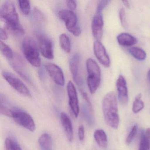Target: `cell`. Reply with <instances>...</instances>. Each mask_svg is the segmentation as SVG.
<instances>
[{"label":"cell","instance_id":"cell-29","mask_svg":"<svg viewBox=\"0 0 150 150\" xmlns=\"http://www.w3.org/2000/svg\"><path fill=\"white\" fill-rule=\"evenodd\" d=\"M78 136L80 141H83L85 139V129L83 125H80L78 129Z\"/></svg>","mask_w":150,"mask_h":150},{"label":"cell","instance_id":"cell-10","mask_svg":"<svg viewBox=\"0 0 150 150\" xmlns=\"http://www.w3.org/2000/svg\"><path fill=\"white\" fill-rule=\"evenodd\" d=\"M80 57L78 53H75L70 60L69 66L74 81L78 86L83 84V81L80 71Z\"/></svg>","mask_w":150,"mask_h":150},{"label":"cell","instance_id":"cell-32","mask_svg":"<svg viewBox=\"0 0 150 150\" xmlns=\"http://www.w3.org/2000/svg\"><path fill=\"white\" fill-rule=\"evenodd\" d=\"M0 38L1 39V41L6 40L8 38L7 34L6 32L2 28H1V30H0Z\"/></svg>","mask_w":150,"mask_h":150},{"label":"cell","instance_id":"cell-26","mask_svg":"<svg viewBox=\"0 0 150 150\" xmlns=\"http://www.w3.org/2000/svg\"><path fill=\"white\" fill-rule=\"evenodd\" d=\"M0 113L1 115L13 117L14 110H12L5 105L1 104L0 106Z\"/></svg>","mask_w":150,"mask_h":150},{"label":"cell","instance_id":"cell-3","mask_svg":"<svg viewBox=\"0 0 150 150\" xmlns=\"http://www.w3.org/2000/svg\"><path fill=\"white\" fill-rule=\"evenodd\" d=\"M22 50L24 57L30 64L35 67H40L41 60L39 47L33 38L28 37L24 38L22 43Z\"/></svg>","mask_w":150,"mask_h":150},{"label":"cell","instance_id":"cell-20","mask_svg":"<svg viewBox=\"0 0 150 150\" xmlns=\"http://www.w3.org/2000/svg\"><path fill=\"white\" fill-rule=\"evenodd\" d=\"M52 138L48 133L42 134L38 139L39 145L44 149H50L52 145Z\"/></svg>","mask_w":150,"mask_h":150},{"label":"cell","instance_id":"cell-7","mask_svg":"<svg viewBox=\"0 0 150 150\" xmlns=\"http://www.w3.org/2000/svg\"><path fill=\"white\" fill-rule=\"evenodd\" d=\"M13 110V118L18 125L30 131L34 132L35 130L36 127L35 121L29 114L19 110Z\"/></svg>","mask_w":150,"mask_h":150},{"label":"cell","instance_id":"cell-2","mask_svg":"<svg viewBox=\"0 0 150 150\" xmlns=\"http://www.w3.org/2000/svg\"><path fill=\"white\" fill-rule=\"evenodd\" d=\"M102 108L107 124L113 129H117L119 124L118 105L116 96L113 91L109 92L103 97Z\"/></svg>","mask_w":150,"mask_h":150},{"label":"cell","instance_id":"cell-8","mask_svg":"<svg viewBox=\"0 0 150 150\" xmlns=\"http://www.w3.org/2000/svg\"><path fill=\"white\" fill-rule=\"evenodd\" d=\"M67 91L69 99V107L75 117H78L80 111L79 100L76 88L71 81H69L68 82Z\"/></svg>","mask_w":150,"mask_h":150},{"label":"cell","instance_id":"cell-18","mask_svg":"<svg viewBox=\"0 0 150 150\" xmlns=\"http://www.w3.org/2000/svg\"><path fill=\"white\" fill-rule=\"evenodd\" d=\"M94 137L99 146L105 148L108 145V137L107 134L103 129L96 130L94 133Z\"/></svg>","mask_w":150,"mask_h":150},{"label":"cell","instance_id":"cell-19","mask_svg":"<svg viewBox=\"0 0 150 150\" xmlns=\"http://www.w3.org/2000/svg\"><path fill=\"white\" fill-rule=\"evenodd\" d=\"M129 52L134 58L139 61H143L146 57L145 52L143 49L139 47H131L129 49Z\"/></svg>","mask_w":150,"mask_h":150},{"label":"cell","instance_id":"cell-14","mask_svg":"<svg viewBox=\"0 0 150 150\" xmlns=\"http://www.w3.org/2000/svg\"><path fill=\"white\" fill-rule=\"evenodd\" d=\"M117 89L118 92V98L121 104L125 105L129 102V96L126 80L123 76H118L116 83Z\"/></svg>","mask_w":150,"mask_h":150},{"label":"cell","instance_id":"cell-17","mask_svg":"<svg viewBox=\"0 0 150 150\" xmlns=\"http://www.w3.org/2000/svg\"><path fill=\"white\" fill-rule=\"evenodd\" d=\"M138 150H150V128L141 133Z\"/></svg>","mask_w":150,"mask_h":150},{"label":"cell","instance_id":"cell-6","mask_svg":"<svg viewBox=\"0 0 150 150\" xmlns=\"http://www.w3.org/2000/svg\"><path fill=\"white\" fill-rule=\"evenodd\" d=\"M2 75L7 82L17 92L24 96L31 97L30 91L19 78L8 72L3 71Z\"/></svg>","mask_w":150,"mask_h":150},{"label":"cell","instance_id":"cell-23","mask_svg":"<svg viewBox=\"0 0 150 150\" xmlns=\"http://www.w3.org/2000/svg\"><path fill=\"white\" fill-rule=\"evenodd\" d=\"M0 50L1 53L6 58L11 59L13 57V52L12 49L2 41H1L0 42Z\"/></svg>","mask_w":150,"mask_h":150},{"label":"cell","instance_id":"cell-21","mask_svg":"<svg viewBox=\"0 0 150 150\" xmlns=\"http://www.w3.org/2000/svg\"><path fill=\"white\" fill-rule=\"evenodd\" d=\"M59 44L61 49L66 53H70L71 50V42L67 35L65 34L60 35L59 37Z\"/></svg>","mask_w":150,"mask_h":150},{"label":"cell","instance_id":"cell-4","mask_svg":"<svg viewBox=\"0 0 150 150\" xmlns=\"http://www.w3.org/2000/svg\"><path fill=\"white\" fill-rule=\"evenodd\" d=\"M88 73V86L90 93L93 94L100 86L101 82V70L96 61L88 58L86 62Z\"/></svg>","mask_w":150,"mask_h":150},{"label":"cell","instance_id":"cell-1","mask_svg":"<svg viewBox=\"0 0 150 150\" xmlns=\"http://www.w3.org/2000/svg\"><path fill=\"white\" fill-rule=\"evenodd\" d=\"M0 16L4 21L6 27L15 35H24L23 28L20 23V19L13 1H7L3 4L0 9Z\"/></svg>","mask_w":150,"mask_h":150},{"label":"cell","instance_id":"cell-35","mask_svg":"<svg viewBox=\"0 0 150 150\" xmlns=\"http://www.w3.org/2000/svg\"><path fill=\"white\" fill-rule=\"evenodd\" d=\"M147 79L148 81H149L150 83V69L148 70V72H147Z\"/></svg>","mask_w":150,"mask_h":150},{"label":"cell","instance_id":"cell-9","mask_svg":"<svg viewBox=\"0 0 150 150\" xmlns=\"http://www.w3.org/2000/svg\"><path fill=\"white\" fill-rule=\"evenodd\" d=\"M38 40L39 50L44 57L49 59H53L54 53L51 41L42 34L38 35Z\"/></svg>","mask_w":150,"mask_h":150},{"label":"cell","instance_id":"cell-13","mask_svg":"<svg viewBox=\"0 0 150 150\" xmlns=\"http://www.w3.org/2000/svg\"><path fill=\"white\" fill-rule=\"evenodd\" d=\"M103 25L104 22L102 13L96 12L92 23V33L96 41H100L102 38Z\"/></svg>","mask_w":150,"mask_h":150},{"label":"cell","instance_id":"cell-5","mask_svg":"<svg viewBox=\"0 0 150 150\" xmlns=\"http://www.w3.org/2000/svg\"><path fill=\"white\" fill-rule=\"evenodd\" d=\"M59 16L64 22L67 30L75 36H79L81 33L80 28L78 25L77 16L70 10L63 9L59 12Z\"/></svg>","mask_w":150,"mask_h":150},{"label":"cell","instance_id":"cell-31","mask_svg":"<svg viewBox=\"0 0 150 150\" xmlns=\"http://www.w3.org/2000/svg\"><path fill=\"white\" fill-rule=\"evenodd\" d=\"M81 94H82V96H83L84 100L86 101L88 105V107H89L90 110H92V104H91V102H90V100H89L87 94L83 91H81Z\"/></svg>","mask_w":150,"mask_h":150},{"label":"cell","instance_id":"cell-12","mask_svg":"<svg viewBox=\"0 0 150 150\" xmlns=\"http://www.w3.org/2000/svg\"><path fill=\"white\" fill-rule=\"evenodd\" d=\"M93 51L96 59L105 67L110 65V59L103 45L100 41H96L93 44Z\"/></svg>","mask_w":150,"mask_h":150},{"label":"cell","instance_id":"cell-24","mask_svg":"<svg viewBox=\"0 0 150 150\" xmlns=\"http://www.w3.org/2000/svg\"><path fill=\"white\" fill-rule=\"evenodd\" d=\"M19 5L22 12L25 15H28L30 13V2L28 1H19Z\"/></svg>","mask_w":150,"mask_h":150},{"label":"cell","instance_id":"cell-30","mask_svg":"<svg viewBox=\"0 0 150 150\" xmlns=\"http://www.w3.org/2000/svg\"><path fill=\"white\" fill-rule=\"evenodd\" d=\"M67 7L71 11L75 10L77 8V2L75 1H66Z\"/></svg>","mask_w":150,"mask_h":150},{"label":"cell","instance_id":"cell-11","mask_svg":"<svg viewBox=\"0 0 150 150\" xmlns=\"http://www.w3.org/2000/svg\"><path fill=\"white\" fill-rule=\"evenodd\" d=\"M47 72L52 80L59 86H64L65 84V78L62 69L57 65L48 63L45 65Z\"/></svg>","mask_w":150,"mask_h":150},{"label":"cell","instance_id":"cell-22","mask_svg":"<svg viewBox=\"0 0 150 150\" xmlns=\"http://www.w3.org/2000/svg\"><path fill=\"white\" fill-rule=\"evenodd\" d=\"M142 94H138L135 97V100L132 104V110L134 114H137L141 111L144 107V103L141 100Z\"/></svg>","mask_w":150,"mask_h":150},{"label":"cell","instance_id":"cell-16","mask_svg":"<svg viewBox=\"0 0 150 150\" xmlns=\"http://www.w3.org/2000/svg\"><path fill=\"white\" fill-rule=\"evenodd\" d=\"M117 42L124 47H129L135 45L137 42V38L127 33H122L117 37Z\"/></svg>","mask_w":150,"mask_h":150},{"label":"cell","instance_id":"cell-15","mask_svg":"<svg viewBox=\"0 0 150 150\" xmlns=\"http://www.w3.org/2000/svg\"><path fill=\"white\" fill-rule=\"evenodd\" d=\"M60 121L67 139L72 142L74 139V131L71 121L67 114L62 112L60 114Z\"/></svg>","mask_w":150,"mask_h":150},{"label":"cell","instance_id":"cell-25","mask_svg":"<svg viewBox=\"0 0 150 150\" xmlns=\"http://www.w3.org/2000/svg\"><path fill=\"white\" fill-rule=\"evenodd\" d=\"M137 126L135 125L132 128L129 135L127 136L126 141H125L126 145H129L130 144L137 134Z\"/></svg>","mask_w":150,"mask_h":150},{"label":"cell","instance_id":"cell-33","mask_svg":"<svg viewBox=\"0 0 150 150\" xmlns=\"http://www.w3.org/2000/svg\"><path fill=\"white\" fill-rule=\"evenodd\" d=\"M10 150H22V149L19 145L14 140H13Z\"/></svg>","mask_w":150,"mask_h":150},{"label":"cell","instance_id":"cell-34","mask_svg":"<svg viewBox=\"0 0 150 150\" xmlns=\"http://www.w3.org/2000/svg\"><path fill=\"white\" fill-rule=\"evenodd\" d=\"M123 3L124 5L127 8H129L130 7V5L129 2L128 1H123Z\"/></svg>","mask_w":150,"mask_h":150},{"label":"cell","instance_id":"cell-28","mask_svg":"<svg viewBox=\"0 0 150 150\" xmlns=\"http://www.w3.org/2000/svg\"><path fill=\"white\" fill-rule=\"evenodd\" d=\"M110 2V1H98L97 6L96 12H102L103 9L108 6L109 3Z\"/></svg>","mask_w":150,"mask_h":150},{"label":"cell","instance_id":"cell-27","mask_svg":"<svg viewBox=\"0 0 150 150\" xmlns=\"http://www.w3.org/2000/svg\"><path fill=\"white\" fill-rule=\"evenodd\" d=\"M119 16L121 24L123 28H126L127 26L126 15H125V11L123 8H121L119 10Z\"/></svg>","mask_w":150,"mask_h":150}]
</instances>
